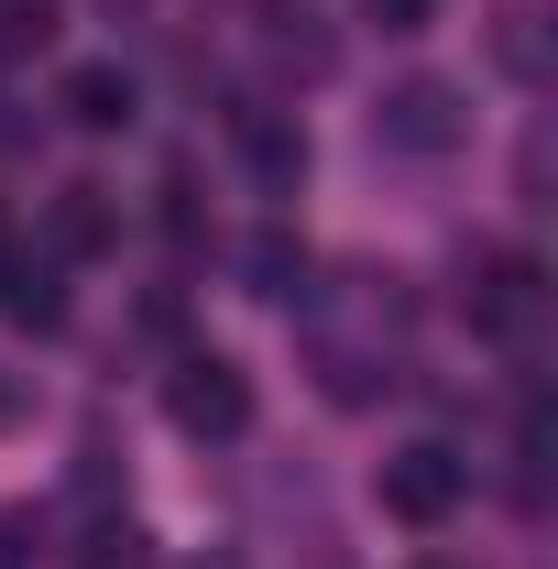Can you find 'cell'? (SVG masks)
Segmentation results:
<instances>
[{"label": "cell", "mask_w": 558, "mask_h": 569, "mask_svg": "<svg viewBox=\"0 0 558 569\" xmlns=\"http://www.w3.org/2000/svg\"><path fill=\"white\" fill-rule=\"evenodd\" d=\"M11 417H22V395H11V383H0V427H11Z\"/></svg>", "instance_id": "14"}, {"label": "cell", "mask_w": 558, "mask_h": 569, "mask_svg": "<svg viewBox=\"0 0 558 569\" xmlns=\"http://www.w3.org/2000/svg\"><path fill=\"white\" fill-rule=\"evenodd\" d=\"M165 406L187 438H241L252 427V383H241V361L230 351H187L176 361V383H165Z\"/></svg>", "instance_id": "3"}, {"label": "cell", "mask_w": 558, "mask_h": 569, "mask_svg": "<svg viewBox=\"0 0 558 569\" xmlns=\"http://www.w3.org/2000/svg\"><path fill=\"white\" fill-rule=\"evenodd\" d=\"M44 241H56V263H99V252L121 241V209H110V187H56V219H44Z\"/></svg>", "instance_id": "5"}, {"label": "cell", "mask_w": 558, "mask_h": 569, "mask_svg": "<svg viewBox=\"0 0 558 569\" xmlns=\"http://www.w3.org/2000/svg\"><path fill=\"white\" fill-rule=\"evenodd\" d=\"M372 493H383L395 526H449V515L471 503V460H460V449H438V438H417V449H395V460H383V482H372Z\"/></svg>", "instance_id": "2"}, {"label": "cell", "mask_w": 558, "mask_h": 569, "mask_svg": "<svg viewBox=\"0 0 558 569\" xmlns=\"http://www.w3.org/2000/svg\"><path fill=\"white\" fill-rule=\"evenodd\" d=\"M230 142H241V164H252L263 187H296V176H307V142H296V121H275V110H230Z\"/></svg>", "instance_id": "7"}, {"label": "cell", "mask_w": 558, "mask_h": 569, "mask_svg": "<svg viewBox=\"0 0 558 569\" xmlns=\"http://www.w3.org/2000/svg\"><path fill=\"white\" fill-rule=\"evenodd\" d=\"M252 296H307V241H285V230H263V241H252Z\"/></svg>", "instance_id": "9"}, {"label": "cell", "mask_w": 558, "mask_h": 569, "mask_svg": "<svg viewBox=\"0 0 558 569\" xmlns=\"http://www.w3.org/2000/svg\"><path fill=\"white\" fill-rule=\"evenodd\" d=\"M44 33H56L44 0H11V11H0V56H22V44H44Z\"/></svg>", "instance_id": "11"}, {"label": "cell", "mask_w": 558, "mask_h": 569, "mask_svg": "<svg viewBox=\"0 0 558 569\" xmlns=\"http://www.w3.org/2000/svg\"><path fill=\"white\" fill-rule=\"evenodd\" d=\"M0 318H11V329H67L56 252H0Z\"/></svg>", "instance_id": "6"}, {"label": "cell", "mask_w": 558, "mask_h": 569, "mask_svg": "<svg viewBox=\"0 0 558 569\" xmlns=\"http://www.w3.org/2000/svg\"><path fill=\"white\" fill-rule=\"evenodd\" d=\"M460 307H471V329H482V340H504V329H526V318H537V263L492 252L482 274L460 284Z\"/></svg>", "instance_id": "4"}, {"label": "cell", "mask_w": 558, "mask_h": 569, "mask_svg": "<svg viewBox=\"0 0 558 569\" xmlns=\"http://www.w3.org/2000/svg\"><path fill=\"white\" fill-rule=\"evenodd\" d=\"M33 548H22V515H0V569H22Z\"/></svg>", "instance_id": "13"}, {"label": "cell", "mask_w": 558, "mask_h": 569, "mask_svg": "<svg viewBox=\"0 0 558 569\" xmlns=\"http://www.w3.org/2000/svg\"><path fill=\"white\" fill-rule=\"evenodd\" d=\"M361 11H372L383 33H417V22H427V0H361Z\"/></svg>", "instance_id": "12"}, {"label": "cell", "mask_w": 558, "mask_h": 569, "mask_svg": "<svg viewBox=\"0 0 558 569\" xmlns=\"http://www.w3.org/2000/svg\"><path fill=\"white\" fill-rule=\"evenodd\" d=\"M56 99H67L77 132H121V121H132V67H67Z\"/></svg>", "instance_id": "8"}, {"label": "cell", "mask_w": 558, "mask_h": 569, "mask_svg": "<svg viewBox=\"0 0 558 569\" xmlns=\"http://www.w3.org/2000/svg\"><path fill=\"white\" fill-rule=\"evenodd\" d=\"M372 142H383V153H460V142H471V110H460L449 77H395V88L372 99Z\"/></svg>", "instance_id": "1"}, {"label": "cell", "mask_w": 558, "mask_h": 569, "mask_svg": "<svg viewBox=\"0 0 558 569\" xmlns=\"http://www.w3.org/2000/svg\"><path fill=\"white\" fill-rule=\"evenodd\" d=\"M77 569H142V537H132V526H88Z\"/></svg>", "instance_id": "10"}]
</instances>
